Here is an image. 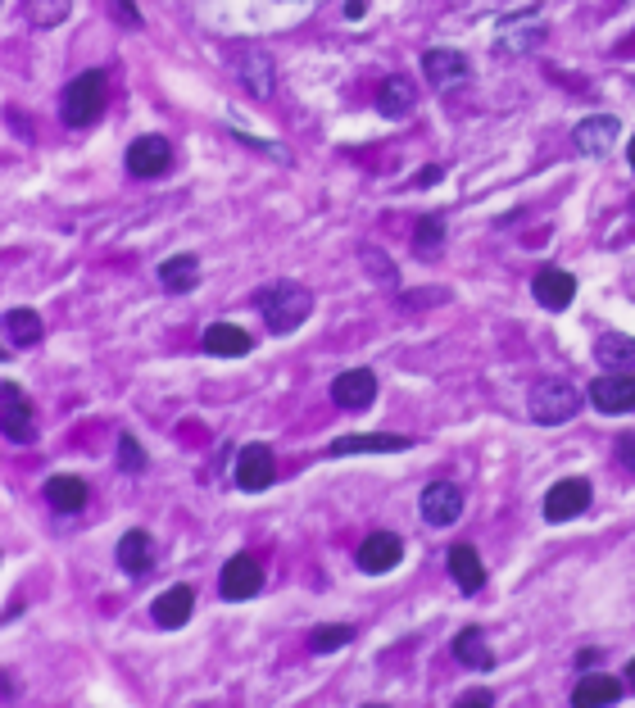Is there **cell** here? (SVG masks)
<instances>
[{"label": "cell", "instance_id": "31", "mask_svg": "<svg viewBox=\"0 0 635 708\" xmlns=\"http://www.w3.org/2000/svg\"><path fill=\"white\" fill-rule=\"evenodd\" d=\"M354 640V627H345V622H327V627H318L309 636V649L313 654H332V649H345Z\"/></svg>", "mask_w": 635, "mask_h": 708}, {"label": "cell", "instance_id": "35", "mask_svg": "<svg viewBox=\"0 0 635 708\" xmlns=\"http://www.w3.org/2000/svg\"><path fill=\"white\" fill-rule=\"evenodd\" d=\"M617 463H622L626 472H635V432L617 436Z\"/></svg>", "mask_w": 635, "mask_h": 708}, {"label": "cell", "instance_id": "18", "mask_svg": "<svg viewBox=\"0 0 635 708\" xmlns=\"http://www.w3.org/2000/svg\"><path fill=\"white\" fill-rule=\"evenodd\" d=\"M118 568L127 577H146L155 568V541H150V531H127L123 541H118Z\"/></svg>", "mask_w": 635, "mask_h": 708}, {"label": "cell", "instance_id": "20", "mask_svg": "<svg viewBox=\"0 0 635 708\" xmlns=\"http://www.w3.org/2000/svg\"><path fill=\"white\" fill-rule=\"evenodd\" d=\"M250 345H254L250 332L236 323H214L205 332V350L218 354V359H241V354H250Z\"/></svg>", "mask_w": 635, "mask_h": 708}, {"label": "cell", "instance_id": "28", "mask_svg": "<svg viewBox=\"0 0 635 708\" xmlns=\"http://www.w3.org/2000/svg\"><path fill=\"white\" fill-rule=\"evenodd\" d=\"M595 359L604 368H635V336L626 332H608L595 341Z\"/></svg>", "mask_w": 635, "mask_h": 708}, {"label": "cell", "instance_id": "5", "mask_svg": "<svg viewBox=\"0 0 635 708\" xmlns=\"http://www.w3.org/2000/svg\"><path fill=\"white\" fill-rule=\"evenodd\" d=\"M590 400L599 413H626L635 409V368H613L608 377H595Z\"/></svg>", "mask_w": 635, "mask_h": 708}, {"label": "cell", "instance_id": "19", "mask_svg": "<svg viewBox=\"0 0 635 708\" xmlns=\"http://www.w3.org/2000/svg\"><path fill=\"white\" fill-rule=\"evenodd\" d=\"M445 559H450V577L459 581L463 595H477V590L486 586V563H481V554L472 550V545H454Z\"/></svg>", "mask_w": 635, "mask_h": 708}, {"label": "cell", "instance_id": "2", "mask_svg": "<svg viewBox=\"0 0 635 708\" xmlns=\"http://www.w3.org/2000/svg\"><path fill=\"white\" fill-rule=\"evenodd\" d=\"M105 73H78V78L64 87V100H59V114H64V123L69 128H87V123H96L100 114H105Z\"/></svg>", "mask_w": 635, "mask_h": 708}, {"label": "cell", "instance_id": "38", "mask_svg": "<svg viewBox=\"0 0 635 708\" xmlns=\"http://www.w3.org/2000/svg\"><path fill=\"white\" fill-rule=\"evenodd\" d=\"M599 663V649H581V659H577V668H595Z\"/></svg>", "mask_w": 635, "mask_h": 708}, {"label": "cell", "instance_id": "27", "mask_svg": "<svg viewBox=\"0 0 635 708\" xmlns=\"http://www.w3.org/2000/svg\"><path fill=\"white\" fill-rule=\"evenodd\" d=\"M617 699H622V681L604 677V672L581 677L577 690H572V704H617Z\"/></svg>", "mask_w": 635, "mask_h": 708}, {"label": "cell", "instance_id": "40", "mask_svg": "<svg viewBox=\"0 0 635 708\" xmlns=\"http://www.w3.org/2000/svg\"><path fill=\"white\" fill-rule=\"evenodd\" d=\"M626 681H631V686H635V659H631V668H626Z\"/></svg>", "mask_w": 635, "mask_h": 708}, {"label": "cell", "instance_id": "25", "mask_svg": "<svg viewBox=\"0 0 635 708\" xmlns=\"http://www.w3.org/2000/svg\"><path fill=\"white\" fill-rule=\"evenodd\" d=\"M413 100H418V87H413L409 78H386V82H381V91H377V109L386 118L409 114Z\"/></svg>", "mask_w": 635, "mask_h": 708}, {"label": "cell", "instance_id": "36", "mask_svg": "<svg viewBox=\"0 0 635 708\" xmlns=\"http://www.w3.org/2000/svg\"><path fill=\"white\" fill-rule=\"evenodd\" d=\"M422 300H445V291H413V295H404V305H409V309H418Z\"/></svg>", "mask_w": 635, "mask_h": 708}, {"label": "cell", "instance_id": "29", "mask_svg": "<svg viewBox=\"0 0 635 708\" xmlns=\"http://www.w3.org/2000/svg\"><path fill=\"white\" fill-rule=\"evenodd\" d=\"M23 14L37 28H59L73 14V0H23Z\"/></svg>", "mask_w": 635, "mask_h": 708}, {"label": "cell", "instance_id": "22", "mask_svg": "<svg viewBox=\"0 0 635 708\" xmlns=\"http://www.w3.org/2000/svg\"><path fill=\"white\" fill-rule=\"evenodd\" d=\"M454 659L463 663V668H477V672H490L495 668V654H490L486 636H481V627H463L459 636H454Z\"/></svg>", "mask_w": 635, "mask_h": 708}, {"label": "cell", "instance_id": "13", "mask_svg": "<svg viewBox=\"0 0 635 708\" xmlns=\"http://www.w3.org/2000/svg\"><path fill=\"white\" fill-rule=\"evenodd\" d=\"M400 559H404V545H400V536H391V531H372L368 541L359 545V568L372 572V577L391 572Z\"/></svg>", "mask_w": 635, "mask_h": 708}, {"label": "cell", "instance_id": "34", "mask_svg": "<svg viewBox=\"0 0 635 708\" xmlns=\"http://www.w3.org/2000/svg\"><path fill=\"white\" fill-rule=\"evenodd\" d=\"M109 10H114V19L123 23V28H141V14L132 0H109Z\"/></svg>", "mask_w": 635, "mask_h": 708}, {"label": "cell", "instance_id": "9", "mask_svg": "<svg viewBox=\"0 0 635 708\" xmlns=\"http://www.w3.org/2000/svg\"><path fill=\"white\" fill-rule=\"evenodd\" d=\"M590 509V482L586 477H567V482L549 486L545 495V518L549 522H567V518H577V513Z\"/></svg>", "mask_w": 635, "mask_h": 708}, {"label": "cell", "instance_id": "3", "mask_svg": "<svg viewBox=\"0 0 635 708\" xmlns=\"http://www.w3.org/2000/svg\"><path fill=\"white\" fill-rule=\"evenodd\" d=\"M531 413H536V423L558 427L581 413V391L572 382H563V377H545V382H536V391H531Z\"/></svg>", "mask_w": 635, "mask_h": 708}, {"label": "cell", "instance_id": "4", "mask_svg": "<svg viewBox=\"0 0 635 708\" xmlns=\"http://www.w3.org/2000/svg\"><path fill=\"white\" fill-rule=\"evenodd\" d=\"M0 432L10 436L14 445H32L37 441V418H32V404L19 386H0Z\"/></svg>", "mask_w": 635, "mask_h": 708}, {"label": "cell", "instance_id": "21", "mask_svg": "<svg viewBox=\"0 0 635 708\" xmlns=\"http://www.w3.org/2000/svg\"><path fill=\"white\" fill-rule=\"evenodd\" d=\"M409 436H386V432H372V436H341L332 441V454H395V450H409Z\"/></svg>", "mask_w": 635, "mask_h": 708}, {"label": "cell", "instance_id": "26", "mask_svg": "<svg viewBox=\"0 0 635 708\" xmlns=\"http://www.w3.org/2000/svg\"><path fill=\"white\" fill-rule=\"evenodd\" d=\"M159 282H164V291H173V295L191 291V286L200 282V259H196V255H173V259H164V268H159Z\"/></svg>", "mask_w": 635, "mask_h": 708}, {"label": "cell", "instance_id": "17", "mask_svg": "<svg viewBox=\"0 0 635 708\" xmlns=\"http://www.w3.org/2000/svg\"><path fill=\"white\" fill-rule=\"evenodd\" d=\"M191 609H196V590H191V586H168L150 613H155V622L164 631H177V627L191 622Z\"/></svg>", "mask_w": 635, "mask_h": 708}, {"label": "cell", "instance_id": "42", "mask_svg": "<svg viewBox=\"0 0 635 708\" xmlns=\"http://www.w3.org/2000/svg\"><path fill=\"white\" fill-rule=\"evenodd\" d=\"M5 354H10V350H5V345H0V359H5Z\"/></svg>", "mask_w": 635, "mask_h": 708}, {"label": "cell", "instance_id": "23", "mask_svg": "<svg viewBox=\"0 0 635 708\" xmlns=\"http://www.w3.org/2000/svg\"><path fill=\"white\" fill-rule=\"evenodd\" d=\"M46 500H50V509H59V513H78L82 504H87V482H82V477H69V472H59V477L46 482Z\"/></svg>", "mask_w": 635, "mask_h": 708}, {"label": "cell", "instance_id": "14", "mask_svg": "<svg viewBox=\"0 0 635 708\" xmlns=\"http://www.w3.org/2000/svg\"><path fill=\"white\" fill-rule=\"evenodd\" d=\"M531 291H536V305L545 309H567L572 305V295H577V277L567 273V268H540L536 282H531Z\"/></svg>", "mask_w": 635, "mask_h": 708}, {"label": "cell", "instance_id": "33", "mask_svg": "<svg viewBox=\"0 0 635 708\" xmlns=\"http://www.w3.org/2000/svg\"><path fill=\"white\" fill-rule=\"evenodd\" d=\"M363 264H368V277H377L381 286H395V264L386 255H377L372 246H363Z\"/></svg>", "mask_w": 635, "mask_h": 708}, {"label": "cell", "instance_id": "30", "mask_svg": "<svg viewBox=\"0 0 635 708\" xmlns=\"http://www.w3.org/2000/svg\"><path fill=\"white\" fill-rule=\"evenodd\" d=\"M440 246H445V218H440V214H427V218L418 223V232H413V255L436 259Z\"/></svg>", "mask_w": 635, "mask_h": 708}, {"label": "cell", "instance_id": "11", "mask_svg": "<svg viewBox=\"0 0 635 708\" xmlns=\"http://www.w3.org/2000/svg\"><path fill=\"white\" fill-rule=\"evenodd\" d=\"M422 73H427L431 87L445 91V87H459V82L472 73V64H468V55H463V50L436 46V50H427V55H422Z\"/></svg>", "mask_w": 635, "mask_h": 708}, {"label": "cell", "instance_id": "8", "mask_svg": "<svg viewBox=\"0 0 635 708\" xmlns=\"http://www.w3.org/2000/svg\"><path fill=\"white\" fill-rule=\"evenodd\" d=\"M173 168V146L164 137H137L127 146V173L132 177H164Z\"/></svg>", "mask_w": 635, "mask_h": 708}, {"label": "cell", "instance_id": "32", "mask_svg": "<svg viewBox=\"0 0 635 708\" xmlns=\"http://www.w3.org/2000/svg\"><path fill=\"white\" fill-rule=\"evenodd\" d=\"M118 468L123 472H146V450L137 436H118Z\"/></svg>", "mask_w": 635, "mask_h": 708}, {"label": "cell", "instance_id": "15", "mask_svg": "<svg viewBox=\"0 0 635 708\" xmlns=\"http://www.w3.org/2000/svg\"><path fill=\"white\" fill-rule=\"evenodd\" d=\"M332 400L341 404V409H368V404L377 400V377H372L368 368H350V373H341L332 382Z\"/></svg>", "mask_w": 635, "mask_h": 708}, {"label": "cell", "instance_id": "12", "mask_svg": "<svg viewBox=\"0 0 635 708\" xmlns=\"http://www.w3.org/2000/svg\"><path fill=\"white\" fill-rule=\"evenodd\" d=\"M459 513H463V491L454 482H431L422 491V518L431 527H450V522H459Z\"/></svg>", "mask_w": 635, "mask_h": 708}, {"label": "cell", "instance_id": "1", "mask_svg": "<svg viewBox=\"0 0 635 708\" xmlns=\"http://www.w3.org/2000/svg\"><path fill=\"white\" fill-rule=\"evenodd\" d=\"M254 305H259V314H264L268 332L286 336L313 314V295L304 291L300 282H273V286H264V291L254 295Z\"/></svg>", "mask_w": 635, "mask_h": 708}, {"label": "cell", "instance_id": "10", "mask_svg": "<svg viewBox=\"0 0 635 708\" xmlns=\"http://www.w3.org/2000/svg\"><path fill=\"white\" fill-rule=\"evenodd\" d=\"M236 78L245 82V91L250 96H259V100H268L273 96V82H277V73H273V59L264 55V50H254V46H241L236 50Z\"/></svg>", "mask_w": 635, "mask_h": 708}, {"label": "cell", "instance_id": "7", "mask_svg": "<svg viewBox=\"0 0 635 708\" xmlns=\"http://www.w3.org/2000/svg\"><path fill=\"white\" fill-rule=\"evenodd\" d=\"M273 477H277V459H273V450L268 445H245L241 450V459H236V486L241 491H268L273 486Z\"/></svg>", "mask_w": 635, "mask_h": 708}, {"label": "cell", "instance_id": "6", "mask_svg": "<svg viewBox=\"0 0 635 708\" xmlns=\"http://www.w3.org/2000/svg\"><path fill=\"white\" fill-rule=\"evenodd\" d=\"M259 586H264V568H259V559H254V554H236V559H227L223 577H218L223 600H232V604L259 595Z\"/></svg>", "mask_w": 635, "mask_h": 708}, {"label": "cell", "instance_id": "16", "mask_svg": "<svg viewBox=\"0 0 635 708\" xmlns=\"http://www.w3.org/2000/svg\"><path fill=\"white\" fill-rule=\"evenodd\" d=\"M572 141H577V150H581V155H590V159L608 155V150H613V141H617V118H613V114L586 118V123H577Z\"/></svg>", "mask_w": 635, "mask_h": 708}, {"label": "cell", "instance_id": "39", "mask_svg": "<svg viewBox=\"0 0 635 708\" xmlns=\"http://www.w3.org/2000/svg\"><path fill=\"white\" fill-rule=\"evenodd\" d=\"M363 10H368L363 0H350V5H345V19H363Z\"/></svg>", "mask_w": 635, "mask_h": 708}, {"label": "cell", "instance_id": "24", "mask_svg": "<svg viewBox=\"0 0 635 708\" xmlns=\"http://www.w3.org/2000/svg\"><path fill=\"white\" fill-rule=\"evenodd\" d=\"M0 327H5V341H14L19 350H32V345L41 341V314L37 309H23V305L10 309Z\"/></svg>", "mask_w": 635, "mask_h": 708}, {"label": "cell", "instance_id": "37", "mask_svg": "<svg viewBox=\"0 0 635 708\" xmlns=\"http://www.w3.org/2000/svg\"><path fill=\"white\" fill-rule=\"evenodd\" d=\"M463 704H468V708H486V704H495V699H490V690H468V695H463Z\"/></svg>", "mask_w": 635, "mask_h": 708}, {"label": "cell", "instance_id": "41", "mask_svg": "<svg viewBox=\"0 0 635 708\" xmlns=\"http://www.w3.org/2000/svg\"><path fill=\"white\" fill-rule=\"evenodd\" d=\"M631 173H635V141H631Z\"/></svg>", "mask_w": 635, "mask_h": 708}]
</instances>
